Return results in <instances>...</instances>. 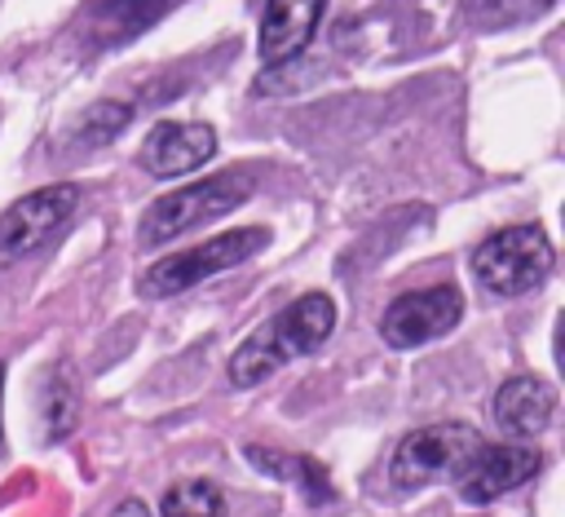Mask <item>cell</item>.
Segmentation results:
<instances>
[{
    "label": "cell",
    "mask_w": 565,
    "mask_h": 517,
    "mask_svg": "<svg viewBox=\"0 0 565 517\" xmlns=\"http://www.w3.org/2000/svg\"><path fill=\"white\" fill-rule=\"evenodd\" d=\"M110 517H150V513H146V504H141V499H124Z\"/></svg>",
    "instance_id": "18"
},
{
    "label": "cell",
    "mask_w": 565,
    "mask_h": 517,
    "mask_svg": "<svg viewBox=\"0 0 565 517\" xmlns=\"http://www.w3.org/2000/svg\"><path fill=\"white\" fill-rule=\"evenodd\" d=\"M335 331V300L327 292H305L296 296L282 314L265 318L234 354H230V380L238 389L260 384L265 376H274L282 362L313 354L327 336Z\"/></svg>",
    "instance_id": "1"
},
{
    "label": "cell",
    "mask_w": 565,
    "mask_h": 517,
    "mask_svg": "<svg viewBox=\"0 0 565 517\" xmlns=\"http://www.w3.org/2000/svg\"><path fill=\"white\" fill-rule=\"evenodd\" d=\"M327 0H265L260 9V62H291L318 35Z\"/></svg>",
    "instance_id": "10"
},
{
    "label": "cell",
    "mask_w": 565,
    "mask_h": 517,
    "mask_svg": "<svg viewBox=\"0 0 565 517\" xmlns=\"http://www.w3.org/2000/svg\"><path fill=\"white\" fill-rule=\"evenodd\" d=\"M539 468H543V455H539L534 446H516V442L490 446V442H481V446L463 460V468H459L450 482H455L459 499H468V504H490V499H499V495L525 486Z\"/></svg>",
    "instance_id": "8"
},
{
    "label": "cell",
    "mask_w": 565,
    "mask_h": 517,
    "mask_svg": "<svg viewBox=\"0 0 565 517\" xmlns=\"http://www.w3.org/2000/svg\"><path fill=\"white\" fill-rule=\"evenodd\" d=\"M252 194V172L243 168H225L216 177H199L190 186H177L168 194H159L146 212H141V225H137V243L141 247H159L212 217H225L234 212L243 199Z\"/></svg>",
    "instance_id": "2"
},
{
    "label": "cell",
    "mask_w": 565,
    "mask_h": 517,
    "mask_svg": "<svg viewBox=\"0 0 565 517\" xmlns=\"http://www.w3.org/2000/svg\"><path fill=\"white\" fill-rule=\"evenodd\" d=\"M481 446V433L472 424H424L415 433H406L393 451V482L397 486H428V482H446L463 468V460Z\"/></svg>",
    "instance_id": "5"
},
{
    "label": "cell",
    "mask_w": 565,
    "mask_h": 517,
    "mask_svg": "<svg viewBox=\"0 0 565 517\" xmlns=\"http://www.w3.org/2000/svg\"><path fill=\"white\" fill-rule=\"evenodd\" d=\"M172 0H93L84 22L97 35V44H128L146 27H154L168 13Z\"/></svg>",
    "instance_id": "12"
},
{
    "label": "cell",
    "mask_w": 565,
    "mask_h": 517,
    "mask_svg": "<svg viewBox=\"0 0 565 517\" xmlns=\"http://www.w3.org/2000/svg\"><path fill=\"white\" fill-rule=\"evenodd\" d=\"M216 155V133L207 124H177V119H163L146 133L141 141V172L159 177V181H172V177H185L194 168H203L207 159Z\"/></svg>",
    "instance_id": "9"
},
{
    "label": "cell",
    "mask_w": 565,
    "mask_h": 517,
    "mask_svg": "<svg viewBox=\"0 0 565 517\" xmlns=\"http://www.w3.org/2000/svg\"><path fill=\"white\" fill-rule=\"evenodd\" d=\"M44 424H49L53 442L75 429V393H71V384H62V376H53L44 389Z\"/></svg>",
    "instance_id": "16"
},
{
    "label": "cell",
    "mask_w": 565,
    "mask_h": 517,
    "mask_svg": "<svg viewBox=\"0 0 565 517\" xmlns=\"http://www.w3.org/2000/svg\"><path fill=\"white\" fill-rule=\"evenodd\" d=\"M75 203H79V190L66 186V181L31 190L18 203H9L0 212V261H18V256L35 252L44 239H53L71 221Z\"/></svg>",
    "instance_id": "7"
},
{
    "label": "cell",
    "mask_w": 565,
    "mask_h": 517,
    "mask_svg": "<svg viewBox=\"0 0 565 517\" xmlns=\"http://www.w3.org/2000/svg\"><path fill=\"white\" fill-rule=\"evenodd\" d=\"M552 4L556 0H463V22L490 31V27H512V22L539 18Z\"/></svg>",
    "instance_id": "15"
},
{
    "label": "cell",
    "mask_w": 565,
    "mask_h": 517,
    "mask_svg": "<svg viewBox=\"0 0 565 517\" xmlns=\"http://www.w3.org/2000/svg\"><path fill=\"white\" fill-rule=\"evenodd\" d=\"M243 455H247L260 473H274V477L300 482V490L309 495V504H331V499H335V490H331V482H327L322 464H318V460H309V455H274V451H265V446H247Z\"/></svg>",
    "instance_id": "13"
},
{
    "label": "cell",
    "mask_w": 565,
    "mask_h": 517,
    "mask_svg": "<svg viewBox=\"0 0 565 517\" xmlns=\"http://www.w3.org/2000/svg\"><path fill=\"white\" fill-rule=\"evenodd\" d=\"M269 243V230L265 225H243V230H225V234H212L207 243L199 247H181L172 256H159L141 278H137V292L150 296V300H163V296H177L221 270H234L243 265L247 256H256L260 247Z\"/></svg>",
    "instance_id": "3"
},
{
    "label": "cell",
    "mask_w": 565,
    "mask_h": 517,
    "mask_svg": "<svg viewBox=\"0 0 565 517\" xmlns=\"http://www.w3.org/2000/svg\"><path fill=\"white\" fill-rule=\"evenodd\" d=\"M552 411H556V393L539 376H512V380H503V389L490 402V415H494V424L508 437H534V433H543V424L552 420Z\"/></svg>",
    "instance_id": "11"
},
{
    "label": "cell",
    "mask_w": 565,
    "mask_h": 517,
    "mask_svg": "<svg viewBox=\"0 0 565 517\" xmlns=\"http://www.w3.org/2000/svg\"><path fill=\"white\" fill-rule=\"evenodd\" d=\"M552 243L539 225H508L472 252V274L490 296H525L552 274Z\"/></svg>",
    "instance_id": "4"
},
{
    "label": "cell",
    "mask_w": 565,
    "mask_h": 517,
    "mask_svg": "<svg viewBox=\"0 0 565 517\" xmlns=\"http://www.w3.org/2000/svg\"><path fill=\"white\" fill-rule=\"evenodd\" d=\"M159 517H230V508H225V495H221L216 482L185 477V482H172L168 486Z\"/></svg>",
    "instance_id": "14"
},
{
    "label": "cell",
    "mask_w": 565,
    "mask_h": 517,
    "mask_svg": "<svg viewBox=\"0 0 565 517\" xmlns=\"http://www.w3.org/2000/svg\"><path fill=\"white\" fill-rule=\"evenodd\" d=\"M459 318H463V292L455 283H437L424 292H402L384 309L380 336L388 340V349H419V345L455 331Z\"/></svg>",
    "instance_id": "6"
},
{
    "label": "cell",
    "mask_w": 565,
    "mask_h": 517,
    "mask_svg": "<svg viewBox=\"0 0 565 517\" xmlns=\"http://www.w3.org/2000/svg\"><path fill=\"white\" fill-rule=\"evenodd\" d=\"M124 124H128V106H124V102H102V106L84 110V119H79L75 128H79L84 141H106V137H115Z\"/></svg>",
    "instance_id": "17"
}]
</instances>
